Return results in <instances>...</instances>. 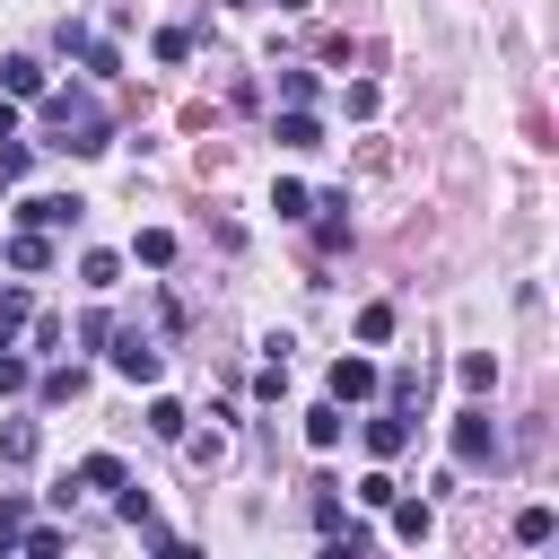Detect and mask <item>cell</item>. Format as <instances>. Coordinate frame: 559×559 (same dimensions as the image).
Here are the masks:
<instances>
[{
	"label": "cell",
	"instance_id": "6da1fadb",
	"mask_svg": "<svg viewBox=\"0 0 559 559\" xmlns=\"http://www.w3.org/2000/svg\"><path fill=\"white\" fill-rule=\"evenodd\" d=\"M44 122H52V140H44V148H61V157H96V148H114V140H105V105H96V96H70V87H61V96H44Z\"/></svg>",
	"mask_w": 559,
	"mask_h": 559
},
{
	"label": "cell",
	"instance_id": "7a4b0ae2",
	"mask_svg": "<svg viewBox=\"0 0 559 559\" xmlns=\"http://www.w3.org/2000/svg\"><path fill=\"white\" fill-rule=\"evenodd\" d=\"M114 376H122V384H157V376H166V349H157L148 332H122V341H114Z\"/></svg>",
	"mask_w": 559,
	"mask_h": 559
},
{
	"label": "cell",
	"instance_id": "3957f363",
	"mask_svg": "<svg viewBox=\"0 0 559 559\" xmlns=\"http://www.w3.org/2000/svg\"><path fill=\"white\" fill-rule=\"evenodd\" d=\"M87 201H70V192H26L17 201V227H35V236H52V227H70Z\"/></svg>",
	"mask_w": 559,
	"mask_h": 559
},
{
	"label": "cell",
	"instance_id": "277c9868",
	"mask_svg": "<svg viewBox=\"0 0 559 559\" xmlns=\"http://www.w3.org/2000/svg\"><path fill=\"white\" fill-rule=\"evenodd\" d=\"M454 463H498V419L489 411H463L454 419Z\"/></svg>",
	"mask_w": 559,
	"mask_h": 559
},
{
	"label": "cell",
	"instance_id": "5b68a950",
	"mask_svg": "<svg viewBox=\"0 0 559 559\" xmlns=\"http://www.w3.org/2000/svg\"><path fill=\"white\" fill-rule=\"evenodd\" d=\"M0 96H9V105H17V96H44V61H35V52H9V61H0Z\"/></svg>",
	"mask_w": 559,
	"mask_h": 559
},
{
	"label": "cell",
	"instance_id": "8992f818",
	"mask_svg": "<svg viewBox=\"0 0 559 559\" xmlns=\"http://www.w3.org/2000/svg\"><path fill=\"white\" fill-rule=\"evenodd\" d=\"M376 393V367L367 358H332V402H367Z\"/></svg>",
	"mask_w": 559,
	"mask_h": 559
},
{
	"label": "cell",
	"instance_id": "52a82bcc",
	"mask_svg": "<svg viewBox=\"0 0 559 559\" xmlns=\"http://www.w3.org/2000/svg\"><path fill=\"white\" fill-rule=\"evenodd\" d=\"M402 445H411V419H402V411H384V419H367V454H376V463H393Z\"/></svg>",
	"mask_w": 559,
	"mask_h": 559
},
{
	"label": "cell",
	"instance_id": "ba28073f",
	"mask_svg": "<svg viewBox=\"0 0 559 559\" xmlns=\"http://www.w3.org/2000/svg\"><path fill=\"white\" fill-rule=\"evenodd\" d=\"M61 489H70V498H79V489H122V454H87V463H79Z\"/></svg>",
	"mask_w": 559,
	"mask_h": 559
},
{
	"label": "cell",
	"instance_id": "9c48e42d",
	"mask_svg": "<svg viewBox=\"0 0 559 559\" xmlns=\"http://www.w3.org/2000/svg\"><path fill=\"white\" fill-rule=\"evenodd\" d=\"M271 140H280V148H323V122H314V114H306V105H288V114H280V131H271Z\"/></svg>",
	"mask_w": 559,
	"mask_h": 559
},
{
	"label": "cell",
	"instance_id": "30bf717a",
	"mask_svg": "<svg viewBox=\"0 0 559 559\" xmlns=\"http://www.w3.org/2000/svg\"><path fill=\"white\" fill-rule=\"evenodd\" d=\"M314 210H323V227H314V236H323V253H341V245H349V192H323Z\"/></svg>",
	"mask_w": 559,
	"mask_h": 559
},
{
	"label": "cell",
	"instance_id": "8fae6325",
	"mask_svg": "<svg viewBox=\"0 0 559 559\" xmlns=\"http://www.w3.org/2000/svg\"><path fill=\"white\" fill-rule=\"evenodd\" d=\"M9 271H52V236L17 227V236H9Z\"/></svg>",
	"mask_w": 559,
	"mask_h": 559
},
{
	"label": "cell",
	"instance_id": "7c38bea8",
	"mask_svg": "<svg viewBox=\"0 0 559 559\" xmlns=\"http://www.w3.org/2000/svg\"><path fill=\"white\" fill-rule=\"evenodd\" d=\"M393 533H402V542H428V533H437V507H428V498H393Z\"/></svg>",
	"mask_w": 559,
	"mask_h": 559
},
{
	"label": "cell",
	"instance_id": "4fadbf2b",
	"mask_svg": "<svg viewBox=\"0 0 559 559\" xmlns=\"http://www.w3.org/2000/svg\"><path fill=\"white\" fill-rule=\"evenodd\" d=\"M306 445H314V454L341 445V402H314V411H306Z\"/></svg>",
	"mask_w": 559,
	"mask_h": 559
},
{
	"label": "cell",
	"instance_id": "5bb4252c",
	"mask_svg": "<svg viewBox=\"0 0 559 559\" xmlns=\"http://www.w3.org/2000/svg\"><path fill=\"white\" fill-rule=\"evenodd\" d=\"M454 376H463V393H489V384H498V358H489V349H463Z\"/></svg>",
	"mask_w": 559,
	"mask_h": 559
},
{
	"label": "cell",
	"instance_id": "9a60e30c",
	"mask_svg": "<svg viewBox=\"0 0 559 559\" xmlns=\"http://www.w3.org/2000/svg\"><path fill=\"white\" fill-rule=\"evenodd\" d=\"M131 253H140L148 271H166V262H175V236H166V227H140V245H131Z\"/></svg>",
	"mask_w": 559,
	"mask_h": 559
},
{
	"label": "cell",
	"instance_id": "2e32d148",
	"mask_svg": "<svg viewBox=\"0 0 559 559\" xmlns=\"http://www.w3.org/2000/svg\"><path fill=\"white\" fill-rule=\"evenodd\" d=\"M79 280H87V288H114V280H122V253H79Z\"/></svg>",
	"mask_w": 559,
	"mask_h": 559
},
{
	"label": "cell",
	"instance_id": "e0dca14e",
	"mask_svg": "<svg viewBox=\"0 0 559 559\" xmlns=\"http://www.w3.org/2000/svg\"><path fill=\"white\" fill-rule=\"evenodd\" d=\"M79 393H87V367H52L44 376V402H79Z\"/></svg>",
	"mask_w": 559,
	"mask_h": 559
},
{
	"label": "cell",
	"instance_id": "ac0fdd59",
	"mask_svg": "<svg viewBox=\"0 0 559 559\" xmlns=\"http://www.w3.org/2000/svg\"><path fill=\"white\" fill-rule=\"evenodd\" d=\"M183 419H192V411H183L175 393H157V402H148V428H157V437H183Z\"/></svg>",
	"mask_w": 559,
	"mask_h": 559
},
{
	"label": "cell",
	"instance_id": "d6986e66",
	"mask_svg": "<svg viewBox=\"0 0 559 559\" xmlns=\"http://www.w3.org/2000/svg\"><path fill=\"white\" fill-rule=\"evenodd\" d=\"M0 454L26 463V454H35V419H9V428H0Z\"/></svg>",
	"mask_w": 559,
	"mask_h": 559
},
{
	"label": "cell",
	"instance_id": "ffe728a7",
	"mask_svg": "<svg viewBox=\"0 0 559 559\" xmlns=\"http://www.w3.org/2000/svg\"><path fill=\"white\" fill-rule=\"evenodd\" d=\"M114 515H122V524H140V533L157 524V507H148V489H122V498H114Z\"/></svg>",
	"mask_w": 559,
	"mask_h": 559
},
{
	"label": "cell",
	"instance_id": "44dd1931",
	"mask_svg": "<svg viewBox=\"0 0 559 559\" xmlns=\"http://www.w3.org/2000/svg\"><path fill=\"white\" fill-rule=\"evenodd\" d=\"M515 542L542 550V542H550V507H524V515H515Z\"/></svg>",
	"mask_w": 559,
	"mask_h": 559
},
{
	"label": "cell",
	"instance_id": "7402d4cb",
	"mask_svg": "<svg viewBox=\"0 0 559 559\" xmlns=\"http://www.w3.org/2000/svg\"><path fill=\"white\" fill-rule=\"evenodd\" d=\"M358 341H393V306H358Z\"/></svg>",
	"mask_w": 559,
	"mask_h": 559
},
{
	"label": "cell",
	"instance_id": "603a6c76",
	"mask_svg": "<svg viewBox=\"0 0 559 559\" xmlns=\"http://www.w3.org/2000/svg\"><path fill=\"white\" fill-rule=\"evenodd\" d=\"M393 498H402L393 472H367V480H358V507H393Z\"/></svg>",
	"mask_w": 559,
	"mask_h": 559
},
{
	"label": "cell",
	"instance_id": "cb8c5ba5",
	"mask_svg": "<svg viewBox=\"0 0 559 559\" xmlns=\"http://www.w3.org/2000/svg\"><path fill=\"white\" fill-rule=\"evenodd\" d=\"M26 166H35V148H26V140H0V183H17Z\"/></svg>",
	"mask_w": 559,
	"mask_h": 559
},
{
	"label": "cell",
	"instance_id": "d4e9b609",
	"mask_svg": "<svg viewBox=\"0 0 559 559\" xmlns=\"http://www.w3.org/2000/svg\"><path fill=\"white\" fill-rule=\"evenodd\" d=\"M17 533H26V498H17V489H0V542H17Z\"/></svg>",
	"mask_w": 559,
	"mask_h": 559
},
{
	"label": "cell",
	"instance_id": "484cf974",
	"mask_svg": "<svg viewBox=\"0 0 559 559\" xmlns=\"http://www.w3.org/2000/svg\"><path fill=\"white\" fill-rule=\"evenodd\" d=\"M157 61H192V35L183 26H157Z\"/></svg>",
	"mask_w": 559,
	"mask_h": 559
},
{
	"label": "cell",
	"instance_id": "4316f807",
	"mask_svg": "<svg viewBox=\"0 0 559 559\" xmlns=\"http://www.w3.org/2000/svg\"><path fill=\"white\" fill-rule=\"evenodd\" d=\"M280 96L288 105H314V70H280Z\"/></svg>",
	"mask_w": 559,
	"mask_h": 559
},
{
	"label": "cell",
	"instance_id": "83f0119b",
	"mask_svg": "<svg viewBox=\"0 0 559 559\" xmlns=\"http://www.w3.org/2000/svg\"><path fill=\"white\" fill-rule=\"evenodd\" d=\"M271 210H280V218H306L314 201H306V183H280V192H271Z\"/></svg>",
	"mask_w": 559,
	"mask_h": 559
},
{
	"label": "cell",
	"instance_id": "f1b7e54d",
	"mask_svg": "<svg viewBox=\"0 0 559 559\" xmlns=\"http://www.w3.org/2000/svg\"><path fill=\"white\" fill-rule=\"evenodd\" d=\"M26 559H61V524H35L26 533Z\"/></svg>",
	"mask_w": 559,
	"mask_h": 559
},
{
	"label": "cell",
	"instance_id": "f546056e",
	"mask_svg": "<svg viewBox=\"0 0 559 559\" xmlns=\"http://www.w3.org/2000/svg\"><path fill=\"white\" fill-rule=\"evenodd\" d=\"M0 393H26V358L17 349H0Z\"/></svg>",
	"mask_w": 559,
	"mask_h": 559
},
{
	"label": "cell",
	"instance_id": "4dcf8cb0",
	"mask_svg": "<svg viewBox=\"0 0 559 559\" xmlns=\"http://www.w3.org/2000/svg\"><path fill=\"white\" fill-rule=\"evenodd\" d=\"M0 323H9V332L26 323V288H0Z\"/></svg>",
	"mask_w": 559,
	"mask_h": 559
},
{
	"label": "cell",
	"instance_id": "1f68e13d",
	"mask_svg": "<svg viewBox=\"0 0 559 559\" xmlns=\"http://www.w3.org/2000/svg\"><path fill=\"white\" fill-rule=\"evenodd\" d=\"M157 559H201V550L192 542H157Z\"/></svg>",
	"mask_w": 559,
	"mask_h": 559
},
{
	"label": "cell",
	"instance_id": "d6a6232c",
	"mask_svg": "<svg viewBox=\"0 0 559 559\" xmlns=\"http://www.w3.org/2000/svg\"><path fill=\"white\" fill-rule=\"evenodd\" d=\"M0 140H17V105L9 96H0Z\"/></svg>",
	"mask_w": 559,
	"mask_h": 559
},
{
	"label": "cell",
	"instance_id": "836d02e7",
	"mask_svg": "<svg viewBox=\"0 0 559 559\" xmlns=\"http://www.w3.org/2000/svg\"><path fill=\"white\" fill-rule=\"evenodd\" d=\"M280 9H314V0H280Z\"/></svg>",
	"mask_w": 559,
	"mask_h": 559
},
{
	"label": "cell",
	"instance_id": "e575fe53",
	"mask_svg": "<svg viewBox=\"0 0 559 559\" xmlns=\"http://www.w3.org/2000/svg\"><path fill=\"white\" fill-rule=\"evenodd\" d=\"M0 559H26V550H9V542H0Z\"/></svg>",
	"mask_w": 559,
	"mask_h": 559
},
{
	"label": "cell",
	"instance_id": "d590c367",
	"mask_svg": "<svg viewBox=\"0 0 559 559\" xmlns=\"http://www.w3.org/2000/svg\"><path fill=\"white\" fill-rule=\"evenodd\" d=\"M227 9H236V0H227Z\"/></svg>",
	"mask_w": 559,
	"mask_h": 559
}]
</instances>
